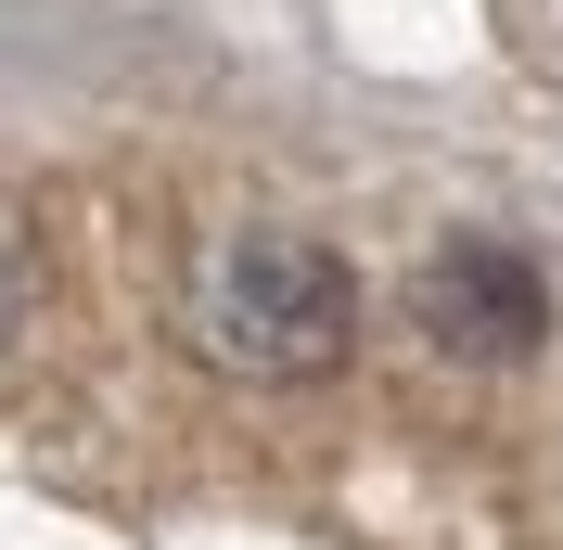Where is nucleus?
Segmentation results:
<instances>
[{
	"instance_id": "obj_1",
	"label": "nucleus",
	"mask_w": 563,
	"mask_h": 550,
	"mask_svg": "<svg viewBox=\"0 0 563 550\" xmlns=\"http://www.w3.org/2000/svg\"><path fill=\"white\" fill-rule=\"evenodd\" d=\"M192 345L244 384H320L358 345V270L308 231H218L192 256Z\"/></svg>"
},
{
	"instance_id": "obj_2",
	"label": "nucleus",
	"mask_w": 563,
	"mask_h": 550,
	"mask_svg": "<svg viewBox=\"0 0 563 550\" xmlns=\"http://www.w3.org/2000/svg\"><path fill=\"white\" fill-rule=\"evenodd\" d=\"M410 320H422V345H449V359H474V372H512V359H538V345H551V282H538L526 243L461 231V243H435V256H422Z\"/></svg>"
},
{
	"instance_id": "obj_3",
	"label": "nucleus",
	"mask_w": 563,
	"mask_h": 550,
	"mask_svg": "<svg viewBox=\"0 0 563 550\" xmlns=\"http://www.w3.org/2000/svg\"><path fill=\"white\" fill-rule=\"evenodd\" d=\"M13 320H26V256H13V231H0V345H13Z\"/></svg>"
}]
</instances>
